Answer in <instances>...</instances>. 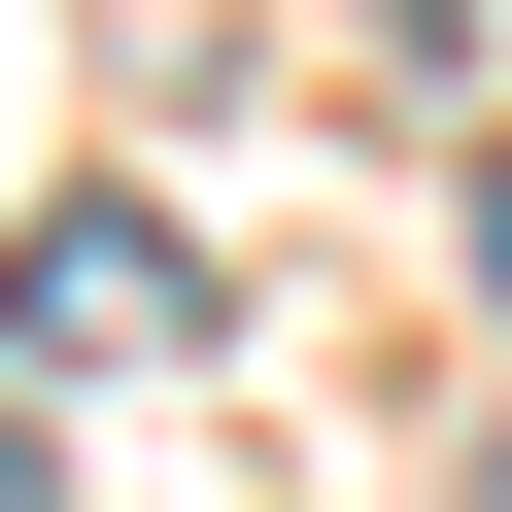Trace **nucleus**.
<instances>
[{
  "instance_id": "nucleus-1",
  "label": "nucleus",
  "mask_w": 512,
  "mask_h": 512,
  "mask_svg": "<svg viewBox=\"0 0 512 512\" xmlns=\"http://www.w3.org/2000/svg\"><path fill=\"white\" fill-rule=\"evenodd\" d=\"M478 308H512V171H478Z\"/></svg>"
},
{
  "instance_id": "nucleus-2",
  "label": "nucleus",
  "mask_w": 512,
  "mask_h": 512,
  "mask_svg": "<svg viewBox=\"0 0 512 512\" xmlns=\"http://www.w3.org/2000/svg\"><path fill=\"white\" fill-rule=\"evenodd\" d=\"M0 512H35V444H0Z\"/></svg>"
}]
</instances>
